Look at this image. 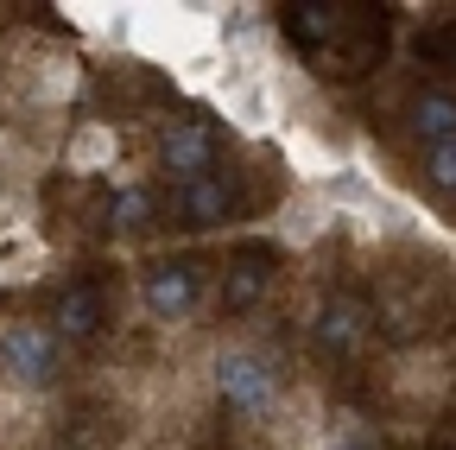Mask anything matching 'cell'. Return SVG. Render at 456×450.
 <instances>
[{
    "mask_svg": "<svg viewBox=\"0 0 456 450\" xmlns=\"http://www.w3.org/2000/svg\"><path fill=\"white\" fill-rule=\"evenodd\" d=\"M285 152H292V159H298V172H305V178H317V172H330V152H323V146H317V140H311L305 127H292V134H285Z\"/></svg>",
    "mask_w": 456,
    "mask_h": 450,
    "instance_id": "cell-16",
    "label": "cell"
},
{
    "mask_svg": "<svg viewBox=\"0 0 456 450\" xmlns=\"http://www.w3.org/2000/svg\"><path fill=\"white\" fill-rule=\"evenodd\" d=\"M146 222H152V191L146 184H121L114 191V229L134 235V229H146Z\"/></svg>",
    "mask_w": 456,
    "mask_h": 450,
    "instance_id": "cell-13",
    "label": "cell"
},
{
    "mask_svg": "<svg viewBox=\"0 0 456 450\" xmlns=\"http://www.w3.org/2000/svg\"><path fill=\"white\" fill-rule=\"evenodd\" d=\"M38 260H45V248H38L32 235H7V241H0V273H7V279H13V273H20V279L45 273Z\"/></svg>",
    "mask_w": 456,
    "mask_h": 450,
    "instance_id": "cell-14",
    "label": "cell"
},
{
    "mask_svg": "<svg viewBox=\"0 0 456 450\" xmlns=\"http://www.w3.org/2000/svg\"><path fill=\"white\" fill-rule=\"evenodd\" d=\"M228 184L222 178H197V184H184V209H191V222H222L228 216Z\"/></svg>",
    "mask_w": 456,
    "mask_h": 450,
    "instance_id": "cell-12",
    "label": "cell"
},
{
    "mask_svg": "<svg viewBox=\"0 0 456 450\" xmlns=\"http://www.w3.org/2000/svg\"><path fill=\"white\" fill-rule=\"evenodd\" d=\"M102 330V299L95 292H64L57 299V336H95Z\"/></svg>",
    "mask_w": 456,
    "mask_h": 450,
    "instance_id": "cell-11",
    "label": "cell"
},
{
    "mask_svg": "<svg viewBox=\"0 0 456 450\" xmlns=\"http://www.w3.org/2000/svg\"><path fill=\"white\" fill-rule=\"evenodd\" d=\"M216 393H222V400L235 406L248 425H273V413H279V374H273V362H266L260 349H248V343H235V349L216 356Z\"/></svg>",
    "mask_w": 456,
    "mask_h": 450,
    "instance_id": "cell-4",
    "label": "cell"
},
{
    "mask_svg": "<svg viewBox=\"0 0 456 450\" xmlns=\"http://www.w3.org/2000/svg\"><path fill=\"white\" fill-rule=\"evenodd\" d=\"M425 178L437 191H456V140L450 146H425Z\"/></svg>",
    "mask_w": 456,
    "mask_h": 450,
    "instance_id": "cell-17",
    "label": "cell"
},
{
    "mask_svg": "<svg viewBox=\"0 0 456 450\" xmlns=\"http://www.w3.org/2000/svg\"><path fill=\"white\" fill-rule=\"evenodd\" d=\"M64 374V336L45 330L38 317H7L0 323V380L20 393H45Z\"/></svg>",
    "mask_w": 456,
    "mask_h": 450,
    "instance_id": "cell-3",
    "label": "cell"
},
{
    "mask_svg": "<svg viewBox=\"0 0 456 450\" xmlns=\"http://www.w3.org/2000/svg\"><path fill=\"white\" fill-rule=\"evenodd\" d=\"M127 38H134L140 51H152V58L184 64V77H191V83H203V64H216L222 26H216L203 7H134Z\"/></svg>",
    "mask_w": 456,
    "mask_h": 450,
    "instance_id": "cell-1",
    "label": "cell"
},
{
    "mask_svg": "<svg viewBox=\"0 0 456 450\" xmlns=\"http://www.w3.org/2000/svg\"><path fill=\"white\" fill-rule=\"evenodd\" d=\"M83 89V64H77V51L64 45H45L32 38L26 51H13V70H7V95L20 108H32V115H57V108H70Z\"/></svg>",
    "mask_w": 456,
    "mask_h": 450,
    "instance_id": "cell-2",
    "label": "cell"
},
{
    "mask_svg": "<svg viewBox=\"0 0 456 450\" xmlns=\"http://www.w3.org/2000/svg\"><path fill=\"white\" fill-rule=\"evenodd\" d=\"M412 127H419L425 146H450V140H456V95L425 89V95L412 102Z\"/></svg>",
    "mask_w": 456,
    "mask_h": 450,
    "instance_id": "cell-10",
    "label": "cell"
},
{
    "mask_svg": "<svg viewBox=\"0 0 456 450\" xmlns=\"http://www.w3.org/2000/svg\"><path fill=\"white\" fill-rule=\"evenodd\" d=\"M260 292H266V266H260V260H235V273H228V305L241 311V305H254Z\"/></svg>",
    "mask_w": 456,
    "mask_h": 450,
    "instance_id": "cell-15",
    "label": "cell"
},
{
    "mask_svg": "<svg viewBox=\"0 0 456 450\" xmlns=\"http://www.w3.org/2000/svg\"><path fill=\"white\" fill-rule=\"evenodd\" d=\"M323 450H374V444H368V438H362L355 425H342V431H336V438H330Z\"/></svg>",
    "mask_w": 456,
    "mask_h": 450,
    "instance_id": "cell-18",
    "label": "cell"
},
{
    "mask_svg": "<svg viewBox=\"0 0 456 450\" xmlns=\"http://www.w3.org/2000/svg\"><path fill=\"white\" fill-rule=\"evenodd\" d=\"M368 305H355V299H330L323 311H317V349H330V356H355L362 343H368Z\"/></svg>",
    "mask_w": 456,
    "mask_h": 450,
    "instance_id": "cell-8",
    "label": "cell"
},
{
    "mask_svg": "<svg viewBox=\"0 0 456 450\" xmlns=\"http://www.w3.org/2000/svg\"><path fill=\"white\" fill-rule=\"evenodd\" d=\"M114 159H121V134H114L108 121H77V127L64 134V165H70L77 178L108 172Z\"/></svg>",
    "mask_w": 456,
    "mask_h": 450,
    "instance_id": "cell-7",
    "label": "cell"
},
{
    "mask_svg": "<svg viewBox=\"0 0 456 450\" xmlns=\"http://www.w3.org/2000/svg\"><path fill=\"white\" fill-rule=\"evenodd\" d=\"M209 152H216L209 127L203 121H178V127L159 134V172L178 178V184H197V178H209Z\"/></svg>",
    "mask_w": 456,
    "mask_h": 450,
    "instance_id": "cell-5",
    "label": "cell"
},
{
    "mask_svg": "<svg viewBox=\"0 0 456 450\" xmlns=\"http://www.w3.org/2000/svg\"><path fill=\"white\" fill-rule=\"evenodd\" d=\"M140 305H146V317H159V323L191 317V305H197V279H191V266H152V273L140 279Z\"/></svg>",
    "mask_w": 456,
    "mask_h": 450,
    "instance_id": "cell-6",
    "label": "cell"
},
{
    "mask_svg": "<svg viewBox=\"0 0 456 450\" xmlns=\"http://www.w3.org/2000/svg\"><path fill=\"white\" fill-rule=\"evenodd\" d=\"M330 222H336V197L330 191H298L292 203H285V216H279V235L292 248H311Z\"/></svg>",
    "mask_w": 456,
    "mask_h": 450,
    "instance_id": "cell-9",
    "label": "cell"
}]
</instances>
